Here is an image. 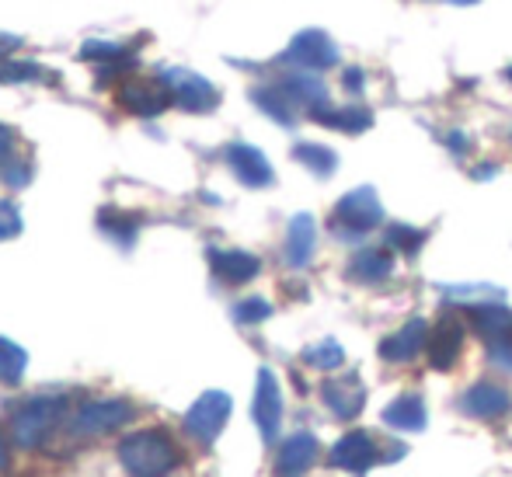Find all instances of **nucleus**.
<instances>
[{"instance_id": "f257e3e1", "label": "nucleus", "mask_w": 512, "mask_h": 477, "mask_svg": "<svg viewBox=\"0 0 512 477\" xmlns=\"http://www.w3.org/2000/svg\"><path fill=\"white\" fill-rule=\"evenodd\" d=\"M119 464L129 477H168L178 464V450L161 429H143L119 443Z\"/></svg>"}, {"instance_id": "f03ea898", "label": "nucleus", "mask_w": 512, "mask_h": 477, "mask_svg": "<svg viewBox=\"0 0 512 477\" xmlns=\"http://www.w3.org/2000/svg\"><path fill=\"white\" fill-rule=\"evenodd\" d=\"M63 411H67V401L60 394L53 397H32L25 401L11 418V439L21 446V450H35L42 446V439L60 425Z\"/></svg>"}, {"instance_id": "7ed1b4c3", "label": "nucleus", "mask_w": 512, "mask_h": 477, "mask_svg": "<svg viewBox=\"0 0 512 477\" xmlns=\"http://www.w3.org/2000/svg\"><path fill=\"white\" fill-rule=\"evenodd\" d=\"M384 223V206L373 185H359L349 195H342L335 206V234L338 237H363L366 230Z\"/></svg>"}, {"instance_id": "20e7f679", "label": "nucleus", "mask_w": 512, "mask_h": 477, "mask_svg": "<svg viewBox=\"0 0 512 477\" xmlns=\"http://www.w3.org/2000/svg\"><path fill=\"white\" fill-rule=\"evenodd\" d=\"M230 411H234V397L227 390H203V394L192 401V408L185 411V432L192 439H199L203 446L216 443V436L227 425Z\"/></svg>"}, {"instance_id": "39448f33", "label": "nucleus", "mask_w": 512, "mask_h": 477, "mask_svg": "<svg viewBox=\"0 0 512 477\" xmlns=\"http://www.w3.org/2000/svg\"><path fill=\"white\" fill-rule=\"evenodd\" d=\"M157 77H161L164 88L171 91L175 105H182L185 112H213V108L220 105V91H216L203 74H196V70L164 67V70H157Z\"/></svg>"}, {"instance_id": "423d86ee", "label": "nucleus", "mask_w": 512, "mask_h": 477, "mask_svg": "<svg viewBox=\"0 0 512 477\" xmlns=\"http://www.w3.org/2000/svg\"><path fill=\"white\" fill-rule=\"evenodd\" d=\"M133 404L122 401V397H105V401H88L81 404V411L70 422L74 436H102V432H115L122 425L133 422Z\"/></svg>"}, {"instance_id": "0eeeda50", "label": "nucleus", "mask_w": 512, "mask_h": 477, "mask_svg": "<svg viewBox=\"0 0 512 477\" xmlns=\"http://www.w3.org/2000/svg\"><path fill=\"white\" fill-rule=\"evenodd\" d=\"M251 418H255L258 432L265 443H276L279 425H283V390L269 366H262L255 377V401H251Z\"/></svg>"}, {"instance_id": "6e6552de", "label": "nucleus", "mask_w": 512, "mask_h": 477, "mask_svg": "<svg viewBox=\"0 0 512 477\" xmlns=\"http://www.w3.org/2000/svg\"><path fill=\"white\" fill-rule=\"evenodd\" d=\"M380 460L384 457H380L377 439H373L366 429L345 432V436L328 450V467H338V471H349V474L370 471V467L380 464Z\"/></svg>"}, {"instance_id": "1a4fd4ad", "label": "nucleus", "mask_w": 512, "mask_h": 477, "mask_svg": "<svg viewBox=\"0 0 512 477\" xmlns=\"http://www.w3.org/2000/svg\"><path fill=\"white\" fill-rule=\"evenodd\" d=\"M283 63H297V67L314 70V74H317V70L335 67L338 49H335V42L321 32V28H307V32L293 35V42L286 46V53H283Z\"/></svg>"}, {"instance_id": "9d476101", "label": "nucleus", "mask_w": 512, "mask_h": 477, "mask_svg": "<svg viewBox=\"0 0 512 477\" xmlns=\"http://www.w3.org/2000/svg\"><path fill=\"white\" fill-rule=\"evenodd\" d=\"M227 164L237 182L248 185V189H269V185L276 182V171H272L269 157L258 147H251V143H234V147H227Z\"/></svg>"}, {"instance_id": "9b49d317", "label": "nucleus", "mask_w": 512, "mask_h": 477, "mask_svg": "<svg viewBox=\"0 0 512 477\" xmlns=\"http://www.w3.org/2000/svg\"><path fill=\"white\" fill-rule=\"evenodd\" d=\"M321 401L328 404V411L335 418L352 422V418L366 408V387L356 373H349V377H331L321 383Z\"/></svg>"}, {"instance_id": "f8f14e48", "label": "nucleus", "mask_w": 512, "mask_h": 477, "mask_svg": "<svg viewBox=\"0 0 512 477\" xmlns=\"http://www.w3.org/2000/svg\"><path fill=\"white\" fill-rule=\"evenodd\" d=\"M512 408V397L506 387L492 380H481V383H471L460 397V411L471 418H481V422H492V418H502L506 411Z\"/></svg>"}, {"instance_id": "ddd939ff", "label": "nucleus", "mask_w": 512, "mask_h": 477, "mask_svg": "<svg viewBox=\"0 0 512 477\" xmlns=\"http://www.w3.org/2000/svg\"><path fill=\"white\" fill-rule=\"evenodd\" d=\"M119 101L133 115H143V119H150V115H161L175 98H171V91L164 88L161 77H154V81H140V77H133L129 84H122Z\"/></svg>"}, {"instance_id": "4468645a", "label": "nucleus", "mask_w": 512, "mask_h": 477, "mask_svg": "<svg viewBox=\"0 0 512 477\" xmlns=\"http://www.w3.org/2000/svg\"><path fill=\"white\" fill-rule=\"evenodd\" d=\"M429 331L432 328L425 317H411L405 328H398L391 338L380 342V356H384L387 363H411V359L425 349V342H429Z\"/></svg>"}, {"instance_id": "2eb2a0df", "label": "nucleus", "mask_w": 512, "mask_h": 477, "mask_svg": "<svg viewBox=\"0 0 512 477\" xmlns=\"http://www.w3.org/2000/svg\"><path fill=\"white\" fill-rule=\"evenodd\" d=\"M317 436L314 432H293L276 457V477H304L317 460Z\"/></svg>"}, {"instance_id": "dca6fc26", "label": "nucleus", "mask_w": 512, "mask_h": 477, "mask_svg": "<svg viewBox=\"0 0 512 477\" xmlns=\"http://www.w3.org/2000/svg\"><path fill=\"white\" fill-rule=\"evenodd\" d=\"M460 345H464V328H460V321L457 317H443V321L429 331V342H425L432 370H453V363H457V356H460Z\"/></svg>"}, {"instance_id": "f3484780", "label": "nucleus", "mask_w": 512, "mask_h": 477, "mask_svg": "<svg viewBox=\"0 0 512 477\" xmlns=\"http://www.w3.org/2000/svg\"><path fill=\"white\" fill-rule=\"evenodd\" d=\"M209 265H213L216 276H220L223 283H230V286L251 283V279L262 272V262H258V255H251V251H241V248H230V251L213 248V251H209Z\"/></svg>"}, {"instance_id": "a211bd4d", "label": "nucleus", "mask_w": 512, "mask_h": 477, "mask_svg": "<svg viewBox=\"0 0 512 477\" xmlns=\"http://www.w3.org/2000/svg\"><path fill=\"white\" fill-rule=\"evenodd\" d=\"M317 248V223L310 213H297L286 227V265L290 269H307L310 258H314Z\"/></svg>"}, {"instance_id": "6ab92c4d", "label": "nucleus", "mask_w": 512, "mask_h": 477, "mask_svg": "<svg viewBox=\"0 0 512 477\" xmlns=\"http://www.w3.org/2000/svg\"><path fill=\"white\" fill-rule=\"evenodd\" d=\"M310 119L321 122L328 129H342V133H363V129L373 126V115L370 108H359V105H314L310 108Z\"/></svg>"}, {"instance_id": "aec40b11", "label": "nucleus", "mask_w": 512, "mask_h": 477, "mask_svg": "<svg viewBox=\"0 0 512 477\" xmlns=\"http://www.w3.org/2000/svg\"><path fill=\"white\" fill-rule=\"evenodd\" d=\"M384 425H391L394 432H422L425 425H429L425 401L418 394L394 397V401L384 408Z\"/></svg>"}, {"instance_id": "412c9836", "label": "nucleus", "mask_w": 512, "mask_h": 477, "mask_svg": "<svg viewBox=\"0 0 512 477\" xmlns=\"http://www.w3.org/2000/svg\"><path fill=\"white\" fill-rule=\"evenodd\" d=\"M391 272H394V258H391V251H384V248H366L349 262V276L363 286L384 283Z\"/></svg>"}, {"instance_id": "4be33fe9", "label": "nucleus", "mask_w": 512, "mask_h": 477, "mask_svg": "<svg viewBox=\"0 0 512 477\" xmlns=\"http://www.w3.org/2000/svg\"><path fill=\"white\" fill-rule=\"evenodd\" d=\"M474 328L485 338V345L506 342L512 338V310L502 303H485V307H474Z\"/></svg>"}, {"instance_id": "5701e85b", "label": "nucleus", "mask_w": 512, "mask_h": 477, "mask_svg": "<svg viewBox=\"0 0 512 477\" xmlns=\"http://www.w3.org/2000/svg\"><path fill=\"white\" fill-rule=\"evenodd\" d=\"M251 101L269 115L279 126H293L297 122V112H293V98L286 95L283 88H255L251 91Z\"/></svg>"}, {"instance_id": "b1692460", "label": "nucleus", "mask_w": 512, "mask_h": 477, "mask_svg": "<svg viewBox=\"0 0 512 477\" xmlns=\"http://www.w3.org/2000/svg\"><path fill=\"white\" fill-rule=\"evenodd\" d=\"M279 88L293 98V105H324L328 101V88H324L321 77H310V74H290Z\"/></svg>"}, {"instance_id": "393cba45", "label": "nucleus", "mask_w": 512, "mask_h": 477, "mask_svg": "<svg viewBox=\"0 0 512 477\" xmlns=\"http://www.w3.org/2000/svg\"><path fill=\"white\" fill-rule=\"evenodd\" d=\"M293 157H297V161L304 164L307 171H314L317 178L335 175V168H338L335 150L321 147V143H297V147H293Z\"/></svg>"}, {"instance_id": "a878e982", "label": "nucleus", "mask_w": 512, "mask_h": 477, "mask_svg": "<svg viewBox=\"0 0 512 477\" xmlns=\"http://www.w3.org/2000/svg\"><path fill=\"white\" fill-rule=\"evenodd\" d=\"M25 370H28V352L18 342L0 335V383L14 387V383H21V377H25Z\"/></svg>"}, {"instance_id": "bb28decb", "label": "nucleus", "mask_w": 512, "mask_h": 477, "mask_svg": "<svg viewBox=\"0 0 512 477\" xmlns=\"http://www.w3.org/2000/svg\"><path fill=\"white\" fill-rule=\"evenodd\" d=\"M98 227H102L105 237H112L119 248H129L136 241V220L126 213H115V209H102L98 213Z\"/></svg>"}, {"instance_id": "cd10ccee", "label": "nucleus", "mask_w": 512, "mask_h": 477, "mask_svg": "<svg viewBox=\"0 0 512 477\" xmlns=\"http://www.w3.org/2000/svg\"><path fill=\"white\" fill-rule=\"evenodd\" d=\"M304 363L314 366V370H324V373L342 370V363H345V345L335 342V338H324V342L310 345V349L304 352Z\"/></svg>"}, {"instance_id": "c85d7f7f", "label": "nucleus", "mask_w": 512, "mask_h": 477, "mask_svg": "<svg viewBox=\"0 0 512 477\" xmlns=\"http://www.w3.org/2000/svg\"><path fill=\"white\" fill-rule=\"evenodd\" d=\"M446 300L450 303H467V307H485V303H502L506 293L499 286H446Z\"/></svg>"}, {"instance_id": "c756f323", "label": "nucleus", "mask_w": 512, "mask_h": 477, "mask_svg": "<svg viewBox=\"0 0 512 477\" xmlns=\"http://www.w3.org/2000/svg\"><path fill=\"white\" fill-rule=\"evenodd\" d=\"M81 56H84V60H102V63H108V70H115V67H122V70L136 67V60H129L126 46H115V42H84Z\"/></svg>"}, {"instance_id": "7c9ffc66", "label": "nucleus", "mask_w": 512, "mask_h": 477, "mask_svg": "<svg viewBox=\"0 0 512 477\" xmlns=\"http://www.w3.org/2000/svg\"><path fill=\"white\" fill-rule=\"evenodd\" d=\"M0 81L7 84H28V81H53L46 67L39 63H18V60H4L0 63Z\"/></svg>"}, {"instance_id": "2f4dec72", "label": "nucleus", "mask_w": 512, "mask_h": 477, "mask_svg": "<svg viewBox=\"0 0 512 477\" xmlns=\"http://www.w3.org/2000/svg\"><path fill=\"white\" fill-rule=\"evenodd\" d=\"M272 317V303L265 296H248L234 307V321L237 324H262Z\"/></svg>"}, {"instance_id": "473e14b6", "label": "nucleus", "mask_w": 512, "mask_h": 477, "mask_svg": "<svg viewBox=\"0 0 512 477\" xmlns=\"http://www.w3.org/2000/svg\"><path fill=\"white\" fill-rule=\"evenodd\" d=\"M387 244L405 251V255H415L425 244V230H415V227H408V223H394V227L387 230Z\"/></svg>"}, {"instance_id": "72a5a7b5", "label": "nucleus", "mask_w": 512, "mask_h": 477, "mask_svg": "<svg viewBox=\"0 0 512 477\" xmlns=\"http://www.w3.org/2000/svg\"><path fill=\"white\" fill-rule=\"evenodd\" d=\"M25 220H21V209L14 206L11 199H0V241H11V237L21 234Z\"/></svg>"}, {"instance_id": "f704fd0d", "label": "nucleus", "mask_w": 512, "mask_h": 477, "mask_svg": "<svg viewBox=\"0 0 512 477\" xmlns=\"http://www.w3.org/2000/svg\"><path fill=\"white\" fill-rule=\"evenodd\" d=\"M488 356H492L495 366H502V370H512V338H506V342L488 345Z\"/></svg>"}, {"instance_id": "c9c22d12", "label": "nucleus", "mask_w": 512, "mask_h": 477, "mask_svg": "<svg viewBox=\"0 0 512 477\" xmlns=\"http://www.w3.org/2000/svg\"><path fill=\"white\" fill-rule=\"evenodd\" d=\"M11 147H14V136H11V129L7 126H0V164L11 157Z\"/></svg>"}, {"instance_id": "e433bc0d", "label": "nucleus", "mask_w": 512, "mask_h": 477, "mask_svg": "<svg viewBox=\"0 0 512 477\" xmlns=\"http://www.w3.org/2000/svg\"><path fill=\"white\" fill-rule=\"evenodd\" d=\"M345 88H349V91H359V88H363V70H356V67L345 70Z\"/></svg>"}, {"instance_id": "4c0bfd02", "label": "nucleus", "mask_w": 512, "mask_h": 477, "mask_svg": "<svg viewBox=\"0 0 512 477\" xmlns=\"http://www.w3.org/2000/svg\"><path fill=\"white\" fill-rule=\"evenodd\" d=\"M18 46H21L18 35H4V32H0V56H11V49H18Z\"/></svg>"}, {"instance_id": "58836bf2", "label": "nucleus", "mask_w": 512, "mask_h": 477, "mask_svg": "<svg viewBox=\"0 0 512 477\" xmlns=\"http://www.w3.org/2000/svg\"><path fill=\"white\" fill-rule=\"evenodd\" d=\"M446 143H450V147L457 150V154H464V150H467V140L460 133H450V140H446Z\"/></svg>"}, {"instance_id": "ea45409f", "label": "nucleus", "mask_w": 512, "mask_h": 477, "mask_svg": "<svg viewBox=\"0 0 512 477\" xmlns=\"http://www.w3.org/2000/svg\"><path fill=\"white\" fill-rule=\"evenodd\" d=\"M7 467V443H4V432H0V471Z\"/></svg>"}, {"instance_id": "a19ab883", "label": "nucleus", "mask_w": 512, "mask_h": 477, "mask_svg": "<svg viewBox=\"0 0 512 477\" xmlns=\"http://www.w3.org/2000/svg\"><path fill=\"white\" fill-rule=\"evenodd\" d=\"M450 4H457V7H467V4H478V0H450Z\"/></svg>"}, {"instance_id": "79ce46f5", "label": "nucleus", "mask_w": 512, "mask_h": 477, "mask_svg": "<svg viewBox=\"0 0 512 477\" xmlns=\"http://www.w3.org/2000/svg\"><path fill=\"white\" fill-rule=\"evenodd\" d=\"M506 77H509V81H512V67H509V70H506Z\"/></svg>"}]
</instances>
